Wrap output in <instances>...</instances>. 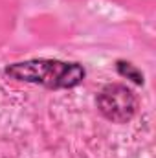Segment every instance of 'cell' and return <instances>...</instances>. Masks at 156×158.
Masks as SVG:
<instances>
[{"label":"cell","mask_w":156,"mask_h":158,"mask_svg":"<svg viewBox=\"0 0 156 158\" xmlns=\"http://www.w3.org/2000/svg\"><path fill=\"white\" fill-rule=\"evenodd\" d=\"M6 74L17 81L37 83L48 88H72L84 79V68L77 63L35 59L11 64L6 68Z\"/></svg>","instance_id":"1"},{"label":"cell","mask_w":156,"mask_h":158,"mask_svg":"<svg viewBox=\"0 0 156 158\" xmlns=\"http://www.w3.org/2000/svg\"><path fill=\"white\" fill-rule=\"evenodd\" d=\"M97 109L112 123H127L136 114L138 99L125 85H107L97 96Z\"/></svg>","instance_id":"2"},{"label":"cell","mask_w":156,"mask_h":158,"mask_svg":"<svg viewBox=\"0 0 156 158\" xmlns=\"http://www.w3.org/2000/svg\"><path fill=\"white\" fill-rule=\"evenodd\" d=\"M119 72H121L123 76H129V77L132 79V81H136V83H142V81H143L142 74H140L136 68H132L129 63H119Z\"/></svg>","instance_id":"3"}]
</instances>
